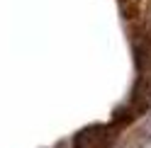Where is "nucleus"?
Returning <instances> with one entry per match:
<instances>
[{"mask_svg": "<svg viewBox=\"0 0 151 148\" xmlns=\"http://www.w3.org/2000/svg\"><path fill=\"white\" fill-rule=\"evenodd\" d=\"M149 109H151V70L139 73L134 88H132L129 100L122 105V109L117 112V117H119V126L134 122V119H139L141 114H146Z\"/></svg>", "mask_w": 151, "mask_h": 148, "instance_id": "nucleus-1", "label": "nucleus"}, {"mask_svg": "<svg viewBox=\"0 0 151 148\" xmlns=\"http://www.w3.org/2000/svg\"><path fill=\"white\" fill-rule=\"evenodd\" d=\"M119 124H93L76 134L73 148H112Z\"/></svg>", "mask_w": 151, "mask_h": 148, "instance_id": "nucleus-2", "label": "nucleus"}, {"mask_svg": "<svg viewBox=\"0 0 151 148\" xmlns=\"http://www.w3.org/2000/svg\"><path fill=\"white\" fill-rule=\"evenodd\" d=\"M134 58L139 73L151 70V29L139 27V34L134 36Z\"/></svg>", "mask_w": 151, "mask_h": 148, "instance_id": "nucleus-3", "label": "nucleus"}]
</instances>
